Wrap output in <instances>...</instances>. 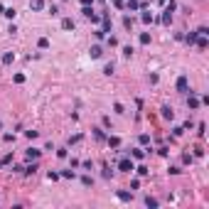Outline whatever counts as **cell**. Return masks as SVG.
<instances>
[{"mask_svg": "<svg viewBox=\"0 0 209 209\" xmlns=\"http://www.w3.org/2000/svg\"><path fill=\"white\" fill-rule=\"evenodd\" d=\"M118 170L131 172V170H136V165H133V160H131V158H121V160H118Z\"/></svg>", "mask_w": 209, "mask_h": 209, "instance_id": "1", "label": "cell"}, {"mask_svg": "<svg viewBox=\"0 0 209 209\" xmlns=\"http://www.w3.org/2000/svg\"><path fill=\"white\" fill-rule=\"evenodd\" d=\"M187 86H189L187 76H180V79H177V91H180V94H187Z\"/></svg>", "mask_w": 209, "mask_h": 209, "instance_id": "2", "label": "cell"}, {"mask_svg": "<svg viewBox=\"0 0 209 209\" xmlns=\"http://www.w3.org/2000/svg\"><path fill=\"white\" fill-rule=\"evenodd\" d=\"M116 197H118L121 202H131V199H133V194H131V192H126V189H118V192H116Z\"/></svg>", "mask_w": 209, "mask_h": 209, "instance_id": "3", "label": "cell"}, {"mask_svg": "<svg viewBox=\"0 0 209 209\" xmlns=\"http://www.w3.org/2000/svg\"><path fill=\"white\" fill-rule=\"evenodd\" d=\"M30 10H35V12L44 10V0H30Z\"/></svg>", "mask_w": 209, "mask_h": 209, "instance_id": "4", "label": "cell"}, {"mask_svg": "<svg viewBox=\"0 0 209 209\" xmlns=\"http://www.w3.org/2000/svg\"><path fill=\"white\" fill-rule=\"evenodd\" d=\"M89 54H91V57H94V59H99V57H104V49H101V47H99V44H94V47H91V49H89Z\"/></svg>", "mask_w": 209, "mask_h": 209, "instance_id": "5", "label": "cell"}, {"mask_svg": "<svg viewBox=\"0 0 209 209\" xmlns=\"http://www.w3.org/2000/svg\"><path fill=\"white\" fill-rule=\"evenodd\" d=\"M39 153H42V150H37V148H30V150L25 153V158H27V160H37V158H39Z\"/></svg>", "mask_w": 209, "mask_h": 209, "instance_id": "6", "label": "cell"}, {"mask_svg": "<svg viewBox=\"0 0 209 209\" xmlns=\"http://www.w3.org/2000/svg\"><path fill=\"white\" fill-rule=\"evenodd\" d=\"M187 106H189V108H197V106H199V99H197V96H194L192 91H189V99H187Z\"/></svg>", "mask_w": 209, "mask_h": 209, "instance_id": "7", "label": "cell"}, {"mask_svg": "<svg viewBox=\"0 0 209 209\" xmlns=\"http://www.w3.org/2000/svg\"><path fill=\"white\" fill-rule=\"evenodd\" d=\"M0 59H2V64H12V62H15V54H12V52H5Z\"/></svg>", "mask_w": 209, "mask_h": 209, "instance_id": "8", "label": "cell"}, {"mask_svg": "<svg viewBox=\"0 0 209 209\" xmlns=\"http://www.w3.org/2000/svg\"><path fill=\"white\" fill-rule=\"evenodd\" d=\"M162 118H167V121H172V118H175L172 108H167V106H162Z\"/></svg>", "mask_w": 209, "mask_h": 209, "instance_id": "9", "label": "cell"}, {"mask_svg": "<svg viewBox=\"0 0 209 209\" xmlns=\"http://www.w3.org/2000/svg\"><path fill=\"white\" fill-rule=\"evenodd\" d=\"M62 27H64V30H74V20H71V17H64V20H62Z\"/></svg>", "mask_w": 209, "mask_h": 209, "instance_id": "10", "label": "cell"}, {"mask_svg": "<svg viewBox=\"0 0 209 209\" xmlns=\"http://www.w3.org/2000/svg\"><path fill=\"white\" fill-rule=\"evenodd\" d=\"M170 22H172V12L165 10V12H162V25H170Z\"/></svg>", "mask_w": 209, "mask_h": 209, "instance_id": "11", "label": "cell"}, {"mask_svg": "<svg viewBox=\"0 0 209 209\" xmlns=\"http://www.w3.org/2000/svg\"><path fill=\"white\" fill-rule=\"evenodd\" d=\"M37 47H39V49H47V47H49V39H47V37H39V39H37Z\"/></svg>", "mask_w": 209, "mask_h": 209, "instance_id": "12", "label": "cell"}, {"mask_svg": "<svg viewBox=\"0 0 209 209\" xmlns=\"http://www.w3.org/2000/svg\"><path fill=\"white\" fill-rule=\"evenodd\" d=\"M185 39H187V44H194V42H197V30L189 32V35H185Z\"/></svg>", "mask_w": 209, "mask_h": 209, "instance_id": "13", "label": "cell"}, {"mask_svg": "<svg viewBox=\"0 0 209 209\" xmlns=\"http://www.w3.org/2000/svg\"><path fill=\"white\" fill-rule=\"evenodd\" d=\"M108 145H111V148H118V145H121V138H116V136H108Z\"/></svg>", "mask_w": 209, "mask_h": 209, "instance_id": "14", "label": "cell"}, {"mask_svg": "<svg viewBox=\"0 0 209 209\" xmlns=\"http://www.w3.org/2000/svg\"><path fill=\"white\" fill-rule=\"evenodd\" d=\"M133 158H136V160H143V158H145V150L136 148V150H133Z\"/></svg>", "mask_w": 209, "mask_h": 209, "instance_id": "15", "label": "cell"}, {"mask_svg": "<svg viewBox=\"0 0 209 209\" xmlns=\"http://www.w3.org/2000/svg\"><path fill=\"white\" fill-rule=\"evenodd\" d=\"M140 20H143L145 25H150V22H153V15H150V12H143V15H140Z\"/></svg>", "mask_w": 209, "mask_h": 209, "instance_id": "16", "label": "cell"}, {"mask_svg": "<svg viewBox=\"0 0 209 209\" xmlns=\"http://www.w3.org/2000/svg\"><path fill=\"white\" fill-rule=\"evenodd\" d=\"M192 160H194V155H189V153L182 155V162H185V165H192Z\"/></svg>", "mask_w": 209, "mask_h": 209, "instance_id": "17", "label": "cell"}, {"mask_svg": "<svg viewBox=\"0 0 209 209\" xmlns=\"http://www.w3.org/2000/svg\"><path fill=\"white\" fill-rule=\"evenodd\" d=\"M81 185H86V187H91V185H94V180H91L89 175H84V177H81Z\"/></svg>", "mask_w": 209, "mask_h": 209, "instance_id": "18", "label": "cell"}, {"mask_svg": "<svg viewBox=\"0 0 209 209\" xmlns=\"http://www.w3.org/2000/svg\"><path fill=\"white\" fill-rule=\"evenodd\" d=\"M140 44H150V35H148V32L140 35Z\"/></svg>", "mask_w": 209, "mask_h": 209, "instance_id": "19", "label": "cell"}, {"mask_svg": "<svg viewBox=\"0 0 209 209\" xmlns=\"http://www.w3.org/2000/svg\"><path fill=\"white\" fill-rule=\"evenodd\" d=\"M140 143H143V145H148V143H150V136H148V133H140Z\"/></svg>", "mask_w": 209, "mask_h": 209, "instance_id": "20", "label": "cell"}, {"mask_svg": "<svg viewBox=\"0 0 209 209\" xmlns=\"http://www.w3.org/2000/svg\"><path fill=\"white\" fill-rule=\"evenodd\" d=\"M136 170H138V175H143V177H145V175L150 172V170H148V167H145V165H138V167H136Z\"/></svg>", "mask_w": 209, "mask_h": 209, "instance_id": "21", "label": "cell"}, {"mask_svg": "<svg viewBox=\"0 0 209 209\" xmlns=\"http://www.w3.org/2000/svg\"><path fill=\"white\" fill-rule=\"evenodd\" d=\"M123 27L131 30V27H133V20H131V17H123Z\"/></svg>", "mask_w": 209, "mask_h": 209, "instance_id": "22", "label": "cell"}, {"mask_svg": "<svg viewBox=\"0 0 209 209\" xmlns=\"http://www.w3.org/2000/svg\"><path fill=\"white\" fill-rule=\"evenodd\" d=\"M145 204H148V207H158V199H153V197H145Z\"/></svg>", "mask_w": 209, "mask_h": 209, "instance_id": "23", "label": "cell"}, {"mask_svg": "<svg viewBox=\"0 0 209 209\" xmlns=\"http://www.w3.org/2000/svg\"><path fill=\"white\" fill-rule=\"evenodd\" d=\"M10 162H12V155H5V158L0 160V167H2V165H10Z\"/></svg>", "mask_w": 209, "mask_h": 209, "instance_id": "24", "label": "cell"}, {"mask_svg": "<svg viewBox=\"0 0 209 209\" xmlns=\"http://www.w3.org/2000/svg\"><path fill=\"white\" fill-rule=\"evenodd\" d=\"M25 136H27V138H30V140H35L37 136H39V133H37V131H25Z\"/></svg>", "mask_w": 209, "mask_h": 209, "instance_id": "25", "label": "cell"}, {"mask_svg": "<svg viewBox=\"0 0 209 209\" xmlns=\"http://www.w3.org/2000/svg\"><path fill=\"white\" fill-rule=\"evenodd\" d=\"M25 172H27V175H35V172H37V165H35V162H32L30 167H25Z\"/></svg>", "mask_w": 209, "mask_h": 209, "instance_id": "26", "label": "cell"}, {"mask_svg": "<svg viewBox=\"0 0 209 209\" xmlns=\"http://www.w3.org/2000/svg\"><path fill=\"white\" fill-rule=\"evenodd\" d=\"M2 15H5V17H10V20H12V17H15V10H12V7H7V10H5V12H2Z\"/></svg>", "mask_w": 209, "mask_h": 209, "instance_id": "27", "label": "cell"}, {"mask_svg": "<svg viewBox=\"0 0 209 209\" xmlns=\"http://www.w3.org/2000/svg\"><path fill=\"white\" fill-rule=\"evenodd\" d=\"M94 136H96L99 140H104V131H101V128H94Z\"/></svg>", "mask_w": 209, "mask_h": 209, "instance_id": "28", "label": "cell"}, {"mask_svg": "<svg viewBox=\"0 0 209 209\" xmlns=\"http://www.w3.org/2000/svg\"><path fill=\"white\" fill-rule=\"evenodd\" d=\"M106 42H108L111 47H116V44H118V39H116V37H106Z\"/></svg>", "mask_w": 209, "mask_h": 209, "instance_id": "29", "label": "cell"}, {"mask_svg": "<svg viewBox=\"0 0 209 209\" xmlns=\"http://www.w3.org/2000/svg\"><path fill=\"white\" fill-rule=\"evenodd\" d=\"M133 54V47H123V57H131Z\"/></svg>", "mask_w": 209, "mask_h": 209, "instance_id": "30", "label": "cell"}, {"mask_svg": "<svg viewBox=\"0 0 209 209\" xmlns=\"http://www.w3.org/2000/svg\"><path fill=\"white\" fill-rule=\"evenodd\" d=\"M25 81V74H15V84H22Z\"/></svg>", "mask_w": 209, "mask_h": 209, "instance_id": "31", "label": "cell"}, {"mask_svg": "<svg viewBox=\"0 0 209 209\" xmlns=\"http://www.w3.org/2000/svg\"><path fill=\"white\" fill-rule=\"evenodd\" d=\"M57 158H67V148H59L57 150Z\"/></svg>", "mask_w": 209, "mask_h": 209, "instance_id": "32", "label": "cell"}, {"mask_svg": "<svg viewBox=\"0 0 209 209\" xmlns=\"http://www.w3.org/2000/svg\"><path fill=\"white\" fill-rule=\"evenodd\" d=\"M175 7H177V2H175V0H170V2H167V7H165V10H170V12H172Z\"/></svg>", "mask_w": 209, "mask_h": 209, "instance_id": "33", "label": "cell"}, {"mask_svg": "<svg viewBox=\"0 0 209 209\" xmlns=\"http://www.w3.org/2000/svg\"><path fill=\"white\" fill-rule=\"evenodd\" d=\"M104 74H108V76H111V74H113V64H106V69H104Z\"/></svg>", "mask_w": 209, "mask_h": 209, "instance_id": "34", "label": "cell"}, {"mask_svg": "<svg viewBox=\"0 0 209 209\" xmlns=\"http://www.w3.org/2000/svg\"><path fill=\"white\" fill-rule=\"evenodd\" d=\"M62 177H67V180H69V177H74V170H64V172H62Z\"/></svg>", "mask_w": 209, "mask_h": 209, "instance_id": "35", "label": "cell"}, {"mask_svg": "<svg viewBox=\"0 0 209 209\" xmlns=\"http://www.w3.org/2000/svg\"><path fill=\"white\" fill-rule=\"evenodd\" d=\"M111 2H113L116 7H123V0H111Z\"/></svg>", "mask_w": 209, "mask_h": 209, "instance_id": "36", "label": "cell"}, {"mask_svg": "<svg viewBox=\"0 0 209 209\" xmlns=\"http://www.w3.org/2000/svg\"><path fill=\"white\" fill-rule=\"evenodd\" d=\"M91 2H94V0H81V5H91Z\"/></svg>", "mask_w": 209, "mask_h": 209, "instance_id": "37", "label": "cell"}, {"mask_svg": "<svg viewBox=\"0 0 209 209\" xmlns=\"http://www.w3.org/2000/svg\"><path fill=\"white\" fill-rule=\"evenodd\" d=\"M158 2H160V5H165V2H167V0H158Z\"/></svg>", "mask_w": 209, "mask_h": 209, "instance_id": "38", "label": "cell"}, {"mask_svg": "<svg viewBox=\"0 0 209 209\" xmlns=\"http://www.w3.org/2000/svg\"><path fill=\"white\" fill-rule=\"evenodd\" d=\"M0 12H5V7H2V5H0Z\"/></svg>", "mask_w": 209, "mask_h": 209, "instance_id": "39", "label": "cell"}]
</instances>
